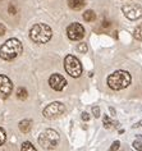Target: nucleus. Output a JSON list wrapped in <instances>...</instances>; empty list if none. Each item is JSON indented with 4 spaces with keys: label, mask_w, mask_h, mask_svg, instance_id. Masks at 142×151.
<instances>
[{
    "label": "nucleus",
    "mask_w": 142,
    "mask_h": 151,
    "mask_svg": "<svg viewBox=\"0 0 142 151\" xmlns=\"http://www.w3.org/2000/svg\"><path fill=\"white\" fill-rule=\"evenodd\" d=\"M23 46L18 39H9L0 46V58L3 60H13L22 54Z\"/></svg>",
    "instance_id": "nucleus-1"
},
{
    "label": "nucleus",
    "mask_w": 142,
    "mask_h": 151,
    "mask_svg": "<svg viewBox=\"0 0 142 151\" xmlns=\"http://www.w3.org/2000/svg\"><path fill=\"white\" fill-rule=\"evenodd\" d=\"M131 81H132V78L127 70H115L108 77V86L111 90L119 91V90L128 87L131 85Z\"/></svg>",
    "instance_id": "nucleus-2"
},
{
    "label": "nucleus",
    "mask_w": 142,
    "mask_h": 151,
    "mask_svg": "<svg viewBox=\"0 0 142 151\" xmlns=\"http://www.w3.org/2000/svg\"><path fill=\"white\" fill-rule=\"evenodd\" d=\"M51 36H53V31L47 24L45 23H37L31 28L29 31V37L33 42L36 44H46L49 42Z\"/></svg>",
    "instance_id": "nucleus-3"
},
{
    "label": "nucleus",
    "mask_w": 142,
    "mask_h": 151,
    "mask_svg": "<svg viewBox=\"0 0 142 151\" xmlns=\"http://www.w3.org/2000/svg\"><path fill=\"white\" fill-rule=\"evenodd\" d=\"M59 133L54 129H45L42 133L39 136V143L45 150H53L59 143Z\"/></svg>",
    "instance_id": "nucleus-4"
},
{
    "label": "nucleus",
    "mask_w": 142,
    "mask_h": 151,
    "mask_svg": "<svg viewBox=\"0 0 142 151\" xmlns=\"http://www.w3.org/2000/svg\"><path fill=\"white\" fill-rule=\"evenodd\" d=\"M64 68L70 77L78 78L82 74V64L74 55H67L64 59Z\"/></svg>",
    "instance_id": "nucleus-5"
},
{
    "label": "nucleus",
    "mask_w": 142,
    "mask_h": 151,
    "mask_svg": "<svg viewBox=\"0 0 142 151\" xmlns=\"http://www.w3.org/2000/svg\"><path fill=\"white\" fill-rule=\"evenodd\" d=\"M64 110H65V108H64V105H63L62 103H59V101H54V103L49 104L46 108L44 109L42 114H44V116L46 119H54V118H57V116L62 115L63 113H64Z\"/></svg>",
    "instance_id": "nucleus-6"
},
{
    "label": "nucleus",
    "mask_w": 142,
    "mask_h": 151,
    "mask_svg": "<svg viewBox=\"0 0 142 151\" xmlns=\"http://www.w3.org/2000/svg\"><path fill=\"white\" fill-rule=\"evenodd\" d=\"M122 12L131 21H137L142 18V6L138 4H127L122 8Z\"/></svg>",
    "instance_id": "nucleus-7"
},
{
    "label": "nucleus",
    "mask_w": 142,
    "mask_h": 151,
    "mask_svg": "<svg viewBox=\"0 0 142 151\" xmlns=\"http://www.w3.org/2000/svg\"><path fill=\"white\" fill-rule=\"evenodd\" d=\"M67 35H68L69 40H72V41L82 40L85 37V27L81 23L74 22V23L68 26V28H67Z\"/></svg>",
    "instance_id": "nucleus-8"
},
{
    "label": "nucleus",
    "mask_w": 142,
    "mask_h": 151,
    "mask_svg": "<svg viewBox=\"0 0 142 151\" xmlns=\"http://www.w3.org/2000/svg\"><path fill=\"white\" fill-rule=\"evenodd\" d=\"M13 91V83L6 76L0 74V97L6 99Z\"/></svg>",
    "instance_id": "nucleus-9"
},
{
    "label": "nucleus",
    "mask_w": 142,
    "mask_h": 151,
    "mask_svg": "<svg viewBox=\"0 0 142 151\" xmlns=\"http://www.w3.org/2000/svg\"><path fill=\"white\" fill-rule=\"evenodd\" d=\"M49 85L50 87L55 90V91H62L63 88L67 86V80L59 73L51 74V77L49 78Z\"/></svg>",
    "instance_id": "nucleus-10"
},
{
    "label": "nucleus",
    "mask_w": 142,
    "mask_h": 151,
    "mask_svg": "<svg viewBox=\"0 0 142 151\" xmlns=\"http://www.w3.org/2000/svg\"><path fill=\"white\" fill-rule=\"evenodd\" d=\"M70 9L73 10H81L86 5V0H67Z\"/></svg>",
    "instance_id": "nucleus-11"
},
{
    "label": "nucleus",
    "mask_w": 142,
    "mask_h": 151,
    "mask_svg": "<svg viewBox=\"0 0 142 151\" xmlns=\"http://www.w3.org/2000/svg\"><path fill=\"white\" fill-rule=\"evenodd\" d=\"M31 128H32V122L29 119H24L22 122H19V129L23 133H28L31 131Z\"/></svg>",
    "instance_id": "nucleus-12"
},
{
    "label": "nucleus",
    "mask_w": 142,
    "mask_h": 151,
    "mask_svg": "<svg viewBox=\"0 0 142 151\" xmlns=\"http://www.w3.org/2000/svg\"><path fill=\"white\" fill-rule=\"evenodd\" d=\"M83 19L86 22H93L96 19V13L93 12V10H91V9L86 10V12L83 13Z\"/></svg>",
    "instance_id": "nucleus-13"
},
{
    "label": "nucleus",
    "mask_w": 142,
    "mask_h": 151,
    "mask_svg": "<svg viewBox=\"0 0 142 151\" xmlns=\"http://www.w3.org/2000/svg\"><path fill=\"white\" fill-rule=\"evenodd\" d=\"M17 97L19 100H26L28 97V92H27V90H26L24 87H19L17 90Z\"/></svg>",
    "instance_id": "nucleus-14"
},
{
    "label": "nucleus",
    "mask_w": 142,
    "mask_h": 151,
    "mask_svg": "<svg viewBox=\"0 0 142 151\" xmlns=\"http://www.w3.org/2000/svg\"><path fill=\"white\" fill-rule=\"evenodd\" d=\"M133 149L134 150H137V151H142V136L141 134H138L137 136V138L133 141Z\"/></svg>",
    "instance_id": "nucleus-15"
},
{
    "label": "nucleus",
    "mask_w": 142,
    "mask_h": 151,
    "mask_svg": "<svg viewBox=\"0 0 142 151\" xmlns=\"http://www.w3.org/2000/svg\"><path fill=\"white\" fill-rule=\"evenodd\" d=\"M21 151H37V150H36V147L33 146L31 142L26 141V142L22 143V146H21Z\"/></svg>",
    "instance_id": "nucleus-16"
},
{
    "label": "nucleus",
    "mask_w": 142,
    "mask_h": 151,
    "mask_svg": "<svg viewBox=\"0 0 142 151\" xmlns=\"http://www.w3.org/2000/svg\"><path fill=\"white\" fill-rule=\"evenodd\" d=\"M133 36H134V39H136V40L142 41V23H141V24H138L137 27L134 28V33H133Z\"/></svg>",
    "instance_id": "nucleus-17"
},
{
    "label": "nucleus",
    "mask_w": 142,
    "mask_h": 151,
    "mask_svg": "<svg viewBox=\"0 0 142 151\" xmlns=\"http://www.w3.org/2000/svg\"><path fill=\"white\" fill-rule=\"evenodd\" d=\"M103 123H104V127L105 128H110L111 126H113V122H111V119L109 118L108 115L104 116V120H103Z\"/></svg>",
    "instance_id": "nucleus-18"
},
{
    "label": "nucleus",
    "mask_w": 142,
    "mask_h": 151,
    "mask_svg": "<svg viewBox=\"0 0 142 151\" xmlns=\"http://www.w3.org/2000/svg\"><path fill=\"white\" fill-rule=\"evenodd\" d=\"M6 139V134H5V131L3 129V128H0V146L3 145V143L5 142Z\"/></svg>",
    "instance_id": "nucleus-19"
},
{
    "label": "nucleus",
    "mask_w": 142,
    "mask_h": 151,
    "mask_svg": "<svg viewBox=\"0 0 142 151\" xmlns=\"http://www.w3.org/2000/svg\"><path fill=\"white\" fill-rule=\"evenodd\" d=\"M119 146H120V142H119V141H114L113 143H111V147H110L109 151H117L119 149Z\"/></svg>",
    "instance_id": "nucleus-20"
},
{
    "label": "nucleus",
    "mask_w": 142,
    "mask_h": 151,
    "mask_svg": "<svg viewBox=\"0 0 142 151\" xmlns=\"http://www.w3.org/2000/svg\"><path fill=\"white\" fill-rule=\"evenodd\" d=\"M77 50L80 52H86V51H87V45H86V44H80L77 46Z\"/></svg>",
    "instance_id": "nucleus-21"
},
{
    "label": "nucleus",
    "mask_w": 142,
    "mask_h": 151,
    "mask_svg": "<svg viewBox=\"0 0 142 151\" xmlns=\"http://www.w3.org/2000/svg\"><path fill=\"white\" fill-rule=\"evenodd\" d=\"M92 114L95 115V118H99L100 116V108L99 106H93L92 108Z\"/></svg>",
    "instance_id": "nucleus-22"
},
{
    "label": "nucleus",
    "mask_w": 142,
    "mask_h": 151,
    "mask_svg": "<svg viewBox=\"0 0 142 151\" xmlns=\"http://www.w3.org/2000/svg\"><path fill=\"white\" fill-rule=\"evenodd\" d=\"M5 32H6V28H5V26H4V24H1V23H0V36L5 35Z\"/></svg>",
    "instance_id": "nucleus-23"
},
{
    "label": "nucleus",
    "mask_w": 142,
    "mask_h": 151,
    "mask_svg": "<svg viewBox=\"0 0 142 151\" xmlns=\"http://www.w3.org/2000/svg\"><path fill=\"white\" fill-rule=\"evenodd\" d=\"M82 119L87 122V120H90V115L87 114V113H82Z\"/></svg>",
    "instance_id": "nucleus-24"
},
{
    "label": "nucleus",
    "mask_w": 142,
    "mask_h": 151,
    "mask_svg": "<svg viewBox=\"0 0 142 151\" xmlns=\"http://www.w3.org/2000/svg\"><path fill=\"white\" fill-rule=\"evenodd\" d=\"M9 12H10V14H16V8H14L13 5H9Z\"/></svg>",
    "instance_id": "nucleus-25"
}]
</instances>
